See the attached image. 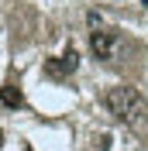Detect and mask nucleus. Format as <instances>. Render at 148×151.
Here are the masks:
<instances>
[{
  "label": "nucleus",
  "mask_w": 148,
  "mask_h": 151,
  "mask_svg": "<svg viewBox=\"0 0 148 151\" xmlns=\"http://www.w3.org/2000/svg\"><path fill=\"white\" fill-rule=\"evenodd\" d=\"M107 110L117 117L131 131H148V100L134 89V86H110L103 96Z\"/></svg>",
  "instance_id": "nucleus-1"
},
{
  "label": "nucleus",
  "mask_w": 148,
  "mask_h": 151,
  "mask_svg": "<svg viewBox=\"0 0 148 151\" xmlns=\"http://www.w3.org/2000/svg\"><path fill=\"white\" fill-rule=\"evenodd\" d=\"M117 45H120V35L117 31H103V28H96V31H90V48H93V55L100 58V62H110L114 55H117Z\"/></svg>",
  "instance_id": "nucleus-2"
},
{
  "label": "nucleus",
  "mask_w": 148,
  "mask_h": 151,
  "mask_svg": "<svg viewBox=\"0 0 148 151\" xmlns=\"http://www.w3.org/2000/svg\"><path fill=\"white\" fill-rule=\"evenodd\" d=\"M76 69H79V52H76V48H65V55L45 62V76L48 79H69Z\"/></svg>",
  "instance_id": "nucleus-3"
},
{
  "label": "nucleus",
  "mask_w": 148,
  "mask_h": 151,
  "mask_svg": "<svg viewBox=\"0 0 148 151\" xmlns=\"http://www.w3.org/2000/svg\"><path fill=\"white\" fill-rule=\"evenodd\" d=\"M0 103H7V106H21L24 100H21V89L14 83H7L4 89H0Z\"/></svg>",
  "instance_id": "nucleus-4"
},
{
  "label": "nucleus",
  "mask_w": 148,
  "mask_h": 151,
  "mask_svg": "<svg viewBox=\"0 0 148 151\" xmlns=\"http://www.w3.org/2000/svg\"><path fill=\"white\" fill-rule=\"evenodd\" d=\"M145 7H148V0H145Z\"/></svg>",
  "instance_id": "nucleus-5"
}]
</instances>
